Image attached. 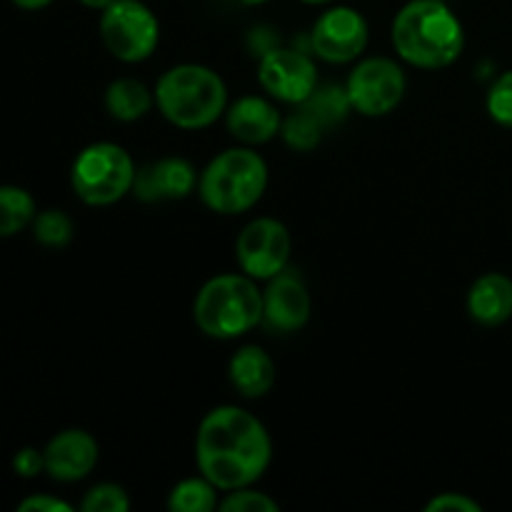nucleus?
<instances>
[{
	"label": "nucleus",
	"instance_id": "1",
	"mask_svg": "<svg viewBox=\"0 0 512 512\" xmlns=\"http://www.w3.org/2000/svg\"><path fill=\"white\" fill-rule=\"evenodd\" d=\"M273 458L265 425L238 405H220L200 420L195 438L198 468L218 490H240L258 483Z\"/></svg>",
	"mask_w": 512,
	"mask_h": 512
},
{
	"label": "nucleus",
	"instance_id": "2",
	"mask_svg": "<svg viewBox=\"0 0 512 512\" xmlns=\"http://www.w3.org/2000/svg\"><path fill=\"white\" fill-rule=\"evenodd\" d=\"M393 45L415 68H448L465 45L463 25L445 0H410L393 20Z\"/></svg>",
	"mask_w": 512,
	"mask_h": 512
},
{
	"label": "nucleus",
	"instance_id": "3",
	"mask_svg": "<svg viewBox=\"0 0 512 512\" xmlns=\"http://www.w3.org/2000/svg\"><path fill=\"white\" fill-rule=\"evenodd\" d=\"M155 103L168 123L183 130H200L225 113L228 88L213 68L183 63L165 70L155 85Z\"/></svg>",
	"mask_w": 512,
	"mask_h": 512
},
{
	"label": "nucleus",
	"instance_id": "4",
	"mask_svg": "<svg viewBox=\"0 0 512 512\" xmlns=\"http://www.w3.org/2000/svg\"><path fill=\"white\" fill-rule=\"evenodd\" d=\"M193 318L208 338L233 340L263 320V293L250 275H215L195 295Z\"/></svg>",
	"mask_w": 512,
	"mask_h": 512
},
{
	"label": "nucleus",
	"instance_id": "5",
	"mask_svg": "<svg viewBox=\"0 0 512 512\" xmlns=\"http://www.w3.org/2000/svg\"><path fill=\"white\" fill-rule=\"evenodd\" d=\"M268 188V165L250 148H230L215 155L198 178L205 208L220 215H238L253 208Z\"/></svg>",
	"mask_w": 512,
	"mask_h": 512
},
{
	"label": "nucleus",
	"instance_id": "6",
	"mask_svg": "<svg viewBox=\"0 0 512 512\" xmlns=\"http://www.w3.org/2000/svg\"><path fill=\"white\" fill-rule=\"evenodd\" d=\"M133 158L115 143H93L78 153L70 168V185L85 205L103 208L123 200L135 185Z\"/></svg>",
	"mask_w": 512,
	"mask_h": 512
},
{
	"label": "nucleus",
	"instance_id": "7",
	"mask_svg": "<svg viewBox=\"0 0 512 512\" xmlns=\"http://www.w3.org/2000/svg\"><path fill=\"white\" fill-rule=\"evenodd\" d=\"M100 38L113 58L140 63L150 58L160 43V23L140 0H115L100 10Z\"/></svg>",
	"mask_w": 512,
	"mask_h": 512
},
{
	"label": "nucleus",
	"instance_id": "8",
	"mask_svg": "<svg viewBox=\"0 0 512 512\" xmlns=\"http://www.w3.org/2000/svg\"><path fill=\"white\" fill-rule=\"evenodd\" d=\"M408 80L403 68L390 58H368L350 73L345 90L353 110L365 118H380L393 113L403 100Z\"/></svg>",
	"mask_w": 512,
	"mask_h": 512
},
{
	"label": "nucleus",
	"instance_id": "9",
	"mask_svg": "<svg viewBox=\"0 0 512 512\" xmlns=\"http://www.w3.org/2000/svg\"><path fill=\"white\" fill-rule=\"evenodd\" d=\"M290 240L288 228L275 218H258L243 228L235 243V258L240 270L253 280H270L288 265Z\"/></svg>",
	"mask_w": 512,
	"mask_h": 512
},
{
	"label": "nucleus",
	"instance_id": "10",
	"mask_svg": "<svg viewBox=\"0 0 512 512\" xmlns=\"http://www.w3.org/2000/svg\"><path fill=\"white\" fill-rule=\"evenodd\" d=\"M258 80L265 93L290 105H303L318 88V70L305 53L293 48L265 50L258 63Z\"/></svg>",
	"mask_w": 512,
	"mask_h": 512
},
{
	"label": "nucleus",
	"instance_id": "11",
	"mask_svg": "<svg viewBox=\"0 0 512 512\" xmlns=\"http://www.w3.org/2000/svg\"><path fill=\"white\" fill-rule=\"evenodd\" d=\"M310 43L318 58L328 63H350L358 58L368 45V23L363 13L348 5L330 8L315 20Z\"/></svg>",
	"mask_w": 512,
	"mask_h": 512
},
{
	"label": "nucleus",
	"instance_id": "12",
	"mask_svg": "<svg viewBox=\"0 0 512 512\" xmlns=\"http://www.w3.org/2000/svg\"><path fill=\"white\" fill-rule=\"evenodd\" d=\"M45 473L58 483H78L98 465V440L85 430H63L43 450Z\"/></svg>",
	"mask_w": 512,
	"mask_h": 512
},
{
	"label": "nucleus",
	"instance_id": "13",
	"mask_svg": "<svg viewBox=\"0 0 512 512\" xmlns=\"http://www.w3.org/2000/svg\"><path fill=\"white\" fill-rule=\"evenodd\" d=\"M263 318L270 328L295 333L310 318V293L300 278L290 273H278L270 278L263 290Z\"/></svg>",
	"mask_w": 512,
	"mask_h": 512
},
{
	"label": "nucleus",
	"instance_id": "14",
	"mask_svg": "<svg viewBox=\"0 0 512 512\" xmlns=\"http://www.w3.org/2000/svg\"><path fill=\"white\" fill-rule=\"evenodd\" d=\"M195 188H198V173L188 160L163 158L138 170L133 193L145 203H155V200H183Z\"/></svg>",
	"mask_w": 512,
	"mask_h": 512
},
{
	"label": "nucleus",
	"instance_id": "15",
	"mask_svg": "<svg viewBox=\"0 0 512 512\" xmlns=\"http://www.w3.org/2000/svg\"><path fill=\"white\" fill-rule=\"evenodd\" d=\"M283 118L273 103L258 95H245L228 110V130L245 145H263L280 133Z\"/></svg>",
	"mask_w": 512,
	"mask_h": 512
},
{
	"label": "nucleus",
	"instance_id": "16",
	"mask_svg": "<svg viewBox=\"0 0 512 512\" xmlns=\"http://www.w3.org/2000/svg\"><path fill=\"white\" fill-rule=\"evenodd\" d=\"M468 313L475 323L503 325L512 318V280L503 273H485L468 293Z\"/></svg>",
	"mask_w": 512,
	"mask_h": 512
},
{
	"label": "nucleus",
	"instance_id": "17",
	"mask_svg": "<svg viewBox=\"0 0 512 512\" xmlns=\"http://www.w3.org/2000/svg\"><path fill=\"white\" fill-rule=\"evenodd\" d=\"M228 378L243 398H263L275 383V363L258 345H245L230 358Z\"/></svg>",
	"mask_w": 512,
	"mask_h": 512
},
{
	"label": "nucleus",
	"instance_id": "18",
	"mask_svg": "<svg viewBox=\"0 0 512 512\" xmlns=\"http://www.w3.org/2000/svg\"><path fill=\"white\" fill-rule=\"evenodd\" d=\"M105 108L120 123L140 120L153 108V93L135 78H118L105 90Z\"/></svg>",
	"mask_w": 512,
	"mask_h": 512
},
{
	"label": "nucleus",
	"instance_id": "19",
	"mask_svg": "<svg viewBox=\"0 0 512 512\" xmlns=\"http://www.w3.org/2000/svg\"><path fill=\"white\" fill-rule=\"evenodd\" d=\"M35 200L18 185H0V238L18 235L35 218Z\"/></svg>",
	"mask_w": 512,
	"mask_h": 512
},
{
	"label": "nucleus",
	"instance_id": "20",
	"mask_svg": "<svg viewBox=\"0 0 512 512\" xmlns=\"http://www.w3.org/2000/svg\"><path fill=\"white\" fill-rule=\"evenodd\" d=\"M168 508L173 512H210L218 508V488L208 478L180 480L168 495Z\"/></svg>",
	"mask_w": 512,
	"mask_h": 512
},
{
	"label": "nucleus",
	"instance_id": "21",
	"mask_svg": "<svg viewBox=\"0 0 512 512\" xmlns=\"http://www.w3.org/2000/svg\"><path fill=\"white\" fill-rule=\"evenodd\" d=\"M323 130V123L305 105H300V110H295L280 125V135H283L285 145L293 150H300V153H310L313 148H318L320 138H323Z\"/></svg>",
	"mask_w": 512,
	"mask_h": 512
},
{
	"label": "nucleus",
	"instance_id": "22",
	"mask_svg": "<svg viewBox=\"0 0 512 512\" xmlns=\"http://www.w3.org/2000/svg\"><path fill=\"white\" fill-rule=\"evenodd\" d=\"M305 108L323 123V128H330L335 123H343L348 113L353 110L348 98V90L338 88V85H325V88H315V93L305 100Z\"/></svg>",
	"mask_w": 512,
	"mask_h": 512
},
{
	"label": "nucleus",
	"instance_id": "23",
	"mask_svg": "<svg viewBox=\"0 0 512 512\" xmlns=\"http://www.w3.org/2000/svg\"><path fill=\"white\" fill-rule=\"evenodd\" d=\"M33 235L45 248H65L73 240V220L63 210H43L33 218Z\"/></svg>",
	"mask_w": 512,
	"mask_h": 512
},
{
	"label": "nucleus",
	"instance_id": "24",
	"mask_svg": "<svg viewBox=\"0 0 512 512\" xmlns=\"http://www.w3.org/2000/svg\"><path fill=\"white\" fill-rule=\"evenodd\" d=\"M80 508L85 512H128L130 500H128V493H125L120 485L100 483L85 493Z\"/></svg>",
	"mask_w": 512,
	"mask_h": 512
},
{
	"label": "nucleus",
	"instance_id": "25",
	"mask_svg": "<svg viewBox=\"0 0 512 512\" xmlns=\"http://www.w3.org/2000/svg\"><path fill=\"white\" fill-rule=\"evenodd\" d=\"M218 508L225 512H278L280 505L265 493H258V490L240 488L230 490L225 500H220Z\"/></svg>",
	"mask_w": 512,
	"mask_h": 512
},
{
	"label": "nucleus",
	"instance_id": "26",
	"mask_svg": "<svg viewBox=\"0 0 512 512\" xmlns=\"http://www.w3.org/2000/svg\"><path fill=\"white\" fill-rule=\"evenodd\" d=\"M488 113L503 128H512V70L500 75L488 93Z\"/></svg>",
	"mask_w": 512,
	"mask_h": 512
},
{
	"label": "nucleus",
	"instance_id": "27",
	"mask_svg": "<svg viewBox=\"0 0 512 512\" xmlns=\"http://www.w3.org/2000/svg\"><path fill=\"white\" fill-rule=\"evenodd\" d=\"M450 510H458V512H480V503L470 500L468 495L463 493H440L425 505V512H450Z\"/></svg>",
	"mask_w": 512,
	"mask_h": 512
},
{
	"label": "nucleus",
	"instance_id": "28",
	"mask_svg": "<svg viewBox=\"0 0 512 512\" xmlns=\"http://www.w3.org/2000/svg\"><path fill=\"white\" fill-rule=\"evenodd\" d=\"M13 470L20 478H35L45 470V455L35 448H23L13 458Z\"/></svg>",
	"mask_w": 512,
	"mask_h": 512
},
{
	"label": "nucleus",
	"instance_id": "29",
	"mask_svg": "<svg viewBox=\"0 0 512 512\" xmlns=\"http://www.w3.org/2000/svg\"><path fill=\"white\" fill-rule=\"evenodd\" d=\"M20 512H70L68 503L58 498H50V495H33V498H25L18 505Z\"/></svg>",
	"mask_w": 512,
	"mask_h": 512
},
{
	"label": "nucleus",
	"instance_id": "30",
	"mask_svg": "<svg viewBox=\"0 0 512 512\" xmlns=\"http://www.w3.org/2000/svg\"><path fill=\"white\" fill-rule=\"evenodd\" d=\"M13 3L23 10H40L53 3V0H13Z\"/></svg>",
	"mask_w": 512,
	"mask_h": 512
},
{
	"label": "nucleus",
	"instance_id": "31",
	"mask_svg": "<svg viewBox=\"0 0 512 512\" xmlns=\"http://www.w3.org/2000/svg\"><path fill=\"white\" fill-rule=\"evenodd\" d=\"M80 3L85 5V8H93V10H105L108 5H113L115 0H80Z\"/></svg>",
	"mask_w": 512,
	"mask_h": 512
},
{
	"label": "nucleus",
	"instance_id": "32",
	"mask_svg": "<svg viewBox=\"0 0 512 512\" xmlns=\"http://www.w3.org/2000/svg\"><path fill=\"white\" fill-rule=\"evenodd\" d=\"M303 3H308V5H323V3H330V0H303Z\"/></svg>",
	"mask_w": 512,
	"mask_h": 512
},
{
	"label": "nucleus",
	"instance_id": "33",
	"mask_svg": "<svg viewBox=\"0 0 512 512\" xmlns=\"http://www.w3.org/2000/svg\"><path fill=\"white\" fill-rule=\"evenodd\" d=\"M243 3H248V5H260V3H265V0H243Z\"/></svg>",
	"mask_w": 512,
	"mask_h": 512
}]
</instances>
